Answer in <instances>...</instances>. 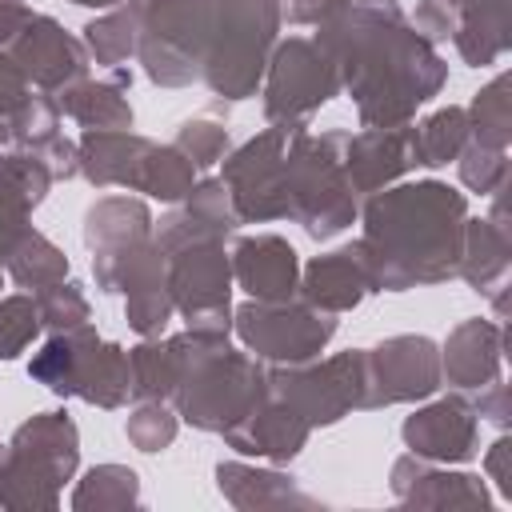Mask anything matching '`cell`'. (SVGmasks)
Here are the masks:
<instances>
[{"mask_svg": "<svg viewBox=\"0 0 512 512\" xmlns=\"http://www.w3.org/2000/svg\"><path fill=\"white\" fill-rule=\"evenodd\" d=\"M444 4H448V8H460V4H468V0H444Z\"/></svg>", "mask_w": 512, "mask_h": 512, "instance_id": "51", "label": "cell"}, {"mask_svg": "<svg viewBox=\"0 0 512 512\" xmlns=\"http://www.w3.org/2000/svg\"><path fill=\"white\" fill-rule=\"evenodd\" d=\"M440 376L456 392H476L504 376V324L472 316L460 320L440 344Z\"/></svg>", "mask_w": 512, "mask_h": 512, "instance_id": "22", "label": "cell"}, {"mask_svg": "<svg viewBox=\"0 0 512 512\" xmlns=\"http://www.w3.org/2000/svg\"><path fill=\"white\" fill-rule=\"evenodd\" d=\"M508 260H512V232L492 224L488 216L480 220H464V244H460V264H456V276L492 296L496 312L504 316V288H508Z\"/></svg>", "mask_w": 512, "mask_h": 512, "instance_id": "28", "label": "cell"}, {"mask_svg": "<svg viewBox=\"0 0 512 512\" xmlns=\"http://www.w3.org/2000/svg\"><path fill=\"white\" fill-rule=\"evenodd\" d=\"M28 16H32V8L24 0H0V48L12 44V36L28 24Z\"/></svg>", "mask_w": 512, "mask_h": 512, "instance_id": "49", "label": "cell"}, {"mask_svg": "<svg viewBox=\"0 0 512 512\" xmlns=\"http://www.w3.org/2000/svg\"><path fill=\"white\" fill-rule=\"evenodd\" d=\"M236 212H232V200H228V188L220 176H208V180H196L192 192L184 200H176V208L168 216H160V224L152 228L160 252H172L180 244H192V240H228L236 232Z\"/></svg>", "mask_w": 512, "mask_h": 512, "instance_id": "24", "label": "cell"}, {"mask_svg": "<svg viewBox=\"0 0 512 512\" xmlns=\"http://www.w3.org/2000/svg\"><path fill=\"white\" fill-rule=\"evenodd\" d=\"M280 0H216L212 36L200 80L220 100H248L264 84L272 48L280 40Z\"/></svg>", "mask_w": 512, "mask_h": 512, "instance_id": "6", "label": "cell"}, {"mask_svg": "<svg viewBox=\"0 0 512 512\" xmlns=\"http://www.w3.org/2000/svg\"><path fill=\"white\" fill-rule=\"evenodd\" d=\"M456 172H460V184L468 192L492 196L508 184V148H488V144L468 140L456 156Z\"/></svg>", "mask_w": 512, "mask_h": 512, "instance_id": "41", "label": "cell"}, {"mask_svg": "<svg viewBox=\"0 0 512 512\" xmlns=\"http://www.w3.org/2000/svg\"><path fill=\"white\" fill-rule=\"evenodd\" d=\"M232 284L248 292V300H288L300 288V252L276 236L256 232L232 244Z\"/></svg>", "mask_w": 512, "mask_h": 512, "instance_id": "21", "label": "cell"}, {"mask_svg": "<svg viewBox=\"0 0 512 512\" xmlns=\"http://www.w3.org/2000/svg\"><path fill=\"white\" fill-rule=\"evenodd\" d=\"M268 400V368L224 336L208 340L172 392V408L200 432H224Z\"/></svg>", "mask_w": 512, "mask_h": 512, "instance_id": "5", "label": "cell"}, {"mask_svg": "<svg viewBox=\"0 0 512 512\" xmlns=\"http://www.w3.org/2000/svg\"><path fill=\"white\" fill-rule=\"evenodd\" d=\"M468 112V140L488 148H508L512 140V108H508V76L496 72L464 108Z\"/></svg>", "mask_w": 512, "mask_h": 512, "instance_id": "37", "label": "cell"}, {"mask_svg": "<svg viewBox=\"0 0 512 512\" xmlns=\"http://www.w3.org/2000/svg\"><path fill=\"white\" fill-rule=\"evenodd\" d=\"M80 44H84V52H88L92 64H100V68H124L136 56V20H132L128 4H116L104 16L88 20L80 28Z\"/></svg>", "mask_w": 512, "mask_h": 512, "instance_id": "36", "label": "cell"}, {"mask_svg": "<svg viewBox=\"0 0 512 512\" xmlns=\"http://www.w3.org/2000/svg\"><path fill=\"white\" fill-rule=\"evenodd\" d=\"M0 284H4V268H0Z\"/></svg>", "mask_w": 512, "mask_h": 512, "instance_id": "52", "label": "cell"}, {"mask_svg": "<svg viewBox=\"0 0 512 512\" xmlns=\"http://www.w3.org/2000/svg\"><path fill=\"white\" fill-rule=\"evenodd\" d=\"M128 88H120L116 80H76L68 88H60L52 100L60 108V116L76 120L80 128H132V104L124 96Z\"/></svg>", "mask_w": 512, "mask_h": 512, "instance_id": "32", "label": "cell"}, {"mask_svg": "<svg viewBox=\"0 0 512 512\" xmlns=\"http://www.w3.org/2000/svg\"><path fill=\"white\" fill-rule=\"evenodd\" d=\"M72 512H120L140 504V476L128 464H92L72 488Z\"/></svg>", "mask_w": 512, "mask_h": 512, "instance_id": "35", "label": "cell"}, {"mask_svg": "<svg viewBox=\"0 0 512 512\" xmlns=\"http://www.w3.org/2000/svg\"><path fill=\"white\" fill-rule=\"evenodd\" d=\"M152 228H156V220H152L148 204L136 200V196H100L84 212V244H88V252L128 248L136 240H148Z\"/></svg>", "mask_w": 512, "mask_h": 512, "instance_id": "30", "label": "cell"}, {"mask_svg": "<svg viewBox=\"0 0 512 512\" xmlns=\"http://www.w3.org/2000/svg\"><path fill=\"white\" fill-rule=\"evenodd\" d=\"M340 164H344V176L352 184V196H372V192L396 184L412 168V136H408V124L344 132Z\"/></svg>", "mask_w": 512, "mask_h": 512, "instance_id": "20", "label": "cell"}, {"mask_svg": "<svg viewBox=\"0 0 512 512\" xmlns=\"http://www.w3.org/2000/svg\"><path fill=\"white\" fill-rule=\"evenodd\" d=\"M196 168H212L228 156V128L224 120L216 116H192L176 128V140H172Z\"/></svg>", "mask_w": 512, "mask_h": 512, "instance_id": "43", "label": "cell"}, {"mask_svg": "<svg viewBox=\"0 0 512 512\" xmlns=\"http://www.w3.org/2000/svg\"><path fill=\"white\" fill-rule=\"evenodd\" d=\"M8 56L20 64L28 84L36 92H48V96H56L60 88L84 80L88 64H92L84 44H80V36H72L56 16H44V12L28 16V24L12 36Z\"/></svg>", "mask_w": 512, "mask_h": 512, "instance_id": "15", "label": "cell"}, {"mask_svg": "<svg viewBox=\"0 0 512 512\" xmlns=\"http://www.w3.org/2000/svg\"><path fill=\"white\" fill-rule=\"evenodd\" d=\"M156 140L132 128H84L76 140V176L92 188H128L140 192V176Z\"/></svg>", "mask_w": 512, "mask_h": 512, "instance_id": "18", "label": "cell"}, {"mask_svg": "<svg viewBox=\"0 0 512 512\" xmlns=\"http://www.w3.org/2000/svg\"><path fill=\"white\" fill-rule=\"evenodd\" d=\"M412 136V168H444L468 144V112L460 104L436 108L420 124H408Z\"/></svg>", "mask_w": 512, "mask_h": 512, "instance_id": "33", "label": "cell"}, {"mask_svg": "<svg viewBox=\"0 0 512 512\" xmlns=\"http://www.w3.org/2000/svg\"><path fill=\"white\" fill-rule=\"evenodd\" d=\"M388 488L404 508H468L484 512L492 504L488 484L476 472H456L452 464H428L412 452L392 460Z\"/></svg>", "mask_w": 512, "mask_h": 512, "instance_id": "17", "label": "cell"}, {"mask_svg": "<svg viewBox=\"0 0 512 512\" xmlns=\"http://www.w3.org/2000/svg\"><path fill=\"white\" fill-rule=\"evenodd\" d=\"M484 476L496 484V492L504 500H512V440L508 436H496L484 452Z\"/></svg>", "mask_w": 512, "mask_h": 512, "instance_id": "45", "label": "cell"}, {"mask_svg": "<svg viewBox=\"0 0 512 512\" xmlns=\"http://www.w3.org/2000/svg\"><path fill=\"white\" fill-rule=\"evenodd\" d=\"M452 44L464 64L488 68L512 48L508 32V0H468L456 8V32Z\"/></svg>", "mask_w": 512, "mask_h": 512, "instance_id": "29", "label": "cell"}, {"mask_svg": "<svg viewBox=\"0 0 512 512\" xmlns=\"http://www.w3.org/2000/svg\"><path fill=\"white\" fill-rule=\"evenodd\" d=\"M260 96H264L268 124L300 128L312 112H320L332 96H340V72L316 40L288 36V40H276L272 48Z\"/></svg>", "mask_w": 512, "mask_h": 512, "instance_id": "12", "label": "cell"}, {"mask_svg": "<svg viewBox=\"0 0 512 512\" xmlns=\"http://www.w3.org/2000/svg\"><path fill=\"white\" fill-rule=\"evenodd\" d=\"M376 292L432 288L456 276L468 200L444 180L388 184L356 212Z\"/></svg>", "mask_w": 512, "mask_h": 512, "instance_id": "2", "label": "cell"}, {"mask_svg": "<svg viewBox=\"0 0 512 512\" xmlns=\"http://www.w3.org/2000/svg\"><path fill=\"white\" fill-rule=\"evenodd\" d=\"M28 376L56 396H76L96 408H124L132 400L128 348L100 340L92 324L48 332L40 352L28 360Z\"/></svg>", "mask_w": 512, "mask_h": 512, "instance_id": "7", "label": "cell"}, {"mask_svg": "<svg viewBox=\"0 0 512 512\" xmlns=\"http://www.w3.org/2000/svg\"><path fill=\"white\" fill-rule=\"evenodd\" d=\"M372 292H376V284H372V268H368V256H364L360 240H352L336 252L312 256L300 268V288H296L300 300H308L312 308L332 312V316L352 312Z\"/></svg>", "mask_w": 512, "mask_h": 512, "instance_id": "19", "label": "cell"}, {"mask_svg": "<svg viewBox=\"0 0 512 512\" xmlns=\"http://www.w3.org/2000/svg\"><path fill=\"white\" fill-rule=\"evenodd\" d=\"M268 392L308 420V428H328L364 400V348H348L328 360L312 356L300 364H272Z\"/></svg>", "mask_w": 512, "mask_h": 512, "instance_id": "10", "label": "cell"}, {"mask_svg": "<svg viewBox=\"0 0 512 512\" xmlns=\"http://www.w3.org/2000/svg\"><path fill=\"white\" fill-rule=\"evenodd\" d=\"M336 328H340V320L332 312H320L300 296H288V300H244L240 308H232L236 340L244 344V352H252L264 364L312 360L332 344Z\"/></svg>", "mask_w": 512, "mask_h": 512, "instance_id": "9", "label": "cell"}, {"mask_svg": "<svg viewBox=\"0 0 512 512\" xmlns=\"http://www.w3.org/2000/svg\"><path fill=\"white\" fill-rule=\"evenodd\" d=\"M292 128L268 124L252 140H244L236 152H228L220 164V180L228 188L232 212L240 224H268V220H288V200H284V148H288Z\"/></svg>", "mask_w": 512, "mask_h": 512, "instance_id": "13", "label": "cell"}, {"mask_svg": "<svg viewBox=\"0 0 512 512\" xmlns=\"http://www.w3.org/2000/svg\"><path fill=\"white\" fill-rule=\"evenodd\" d=\"M80 468V428L64 408L28 416L0 448V508L52 512Z\"/></svg>", "mask_w": 512, "mask_h": 512, "instance_id": "3", "label": "cell"}, {"mask_svg": "<svg viewBox=\"0 0 512 512\" xmlns=\"http://www.w3.org/2000/svg\"><path fill=\"white\" fill-rule=\"evenodd\" d=\"M196 164L176 148V144H152L148 152V164H144V176H140V192L152 196V200H164V204H176L192 192L196 184Z\"/></svg>", "mask_w": 512, "mask_h": 512, "instance_id": "38", "label": "cell"}, {"mask_svg": "<svg viewBox=\"0 0 512 512\" xmlns=\"http://www.w3.org/2000/svg\"><path fill=\"white\" fill-rule=\"evenodd\" d=\"M344 132H308L304 124L292 128L284 148V200L288 220H296L312 240H332L356 224V196L340 164Z\"/></svg>", "mask_w": 512, "mask_h": 512, "instance_id": "4", "label": "cell"}, {"mask_svg": "<svg viewBox=\"0 0 512 512\" xmlns=\"http://www.w3.org/2000/svg\"><path fill=\"white\" fill-rule=\"evenodd\" d=\"M116 292L124 296V320L136 336H164L168 320L176 316V304L168 292V260L156 236L124 264Z\"/></svg>", "mask_w": 512, "mask_h": 512, "instance_id": "23", "label": "cell"}, {"mask_svg": "<svg viewBox=\"0 0 512 512\" xmlns=\"http://www.w3.org/2000/svg\"><path fill=\"white\" fill-rule=\"evenodd\" d=\"M216 488L220 496L240 508V512H256V508H320L316 496H308L300 488V480L284 468H260V464H244V460H220L216 464Z\"/></svg>", "mask_w": 512, "mask_h": 512, "instance_id": "26", "label": "cell"}, {"mask_svg": "<svg viewBox=\"0 0 512 512\" xmlns=\"http://www.w3.org/2000/svg\"><path fill=\"white\" fill-rule=\"evenodd\" d=\"M52 184L56 176L44 164V156L0 144V248L24 224H32V212L44 204Z\"/></svg>", "mask_w": 512, "mask_h": 512, "instance_id": "27", "label": "cell"}, {"mask_svg": "<svg viewBox=\"0 0 512 512\" xmlns=\"http://www.w3.org/2000/svg\"><path fill=\"white\" fill-rule=\"evenodd\" d=\"M40 336V312L32 292L0 296V360H16Z\"/></svg>", "mask_w": 512, "mask_h": 512, "instance_id": "42", "label": "cell"}, {"mask_svg": "<svg viewBox=\"0 0 512 512\" xmlns=\"http://www.w3.org/2000/svg\"><path fill=\"white\" fill-rule=\"evenodd\" d=\"M136 20V64L156 88H188L204 72L216 0H124Z\"/></svg>", "mask_w": 512, "mask_h": 512, "instance_id": "8", "label": "cell"}, {"mask_svg": "<svg viewBox=\"0 0 512 512\" xmlns=\"http://www.w3.org/2000/svg\"><path fill=\"white\" fill-rule=\"evenodd\" d=\"M28 92H32V84H28V76L20 72V64H16L8 52H0V120H4L8 112H16Z\"/></svg>", "mask_w": 512, "mask_h": 512, "instance_id": "46", "label": "cell"}, {"mask_svg": "<svg viewBox=\"0 0 512 512\" xmlns=\"http://www.w3.org/2000/svg\"><path fill=\"white\" fill-rule=\"evenodd\" d=\"M440 376V344L420 332L388 336L364 348V400L360 408H392L436 396Z\"/></svg>", "mask_w": 512, "mask_h": 512, "instance_id": "14", "label": "cell"}, {"mask_svg": "<svg viewBox=\"0 0 512 512\" xmlns=\"http://www.w3.org/2000/svg\"><path fill=\"white\" fill-rule=\"evenodd\" d=\"M0 268L12 276V284L28 288V292H40L56 280L68 276V256L64 248H56L40 228L24 224L4 248H0Z\"/></svg>", "mask_w": 512, "mask_h": 512, "instance_id": "31", "label": "cell"}, {"mask_svg": "<svg viewBox=\"0 0 512 512\" xmlns=\"http://www.w3.org/2000/svg\"><path fill=\"white\" fill-rule=\"evenodd\" d=\"M400 436H404V448L428 464H468L476 456L480 416L468 392H452L436 400L428 396V404L400 424Z\"/></svg>", "mask_w": 512, "mask_h": 512, "instance_id": "16", "label": "cell"}, {"mask_svg": "<svg viewBox=\"0 0 512 512\" xmlns=\"http://www.w3.org/2000/svg\"><path fill=\"white\" fill-rule=\"evenodd\" d=\"M352 0H288L284 16L288 24H308V28H320L328 20H336Z\"/></svg>", "mask_w": 512, "mask_h": 512, "instance_id": "47", "label": "cell"}, {"mask_svg": "<svg viewBox=\"0 0 512 512\" xmlns=\"http://www.w3.org/2000/svg\"><path fill=\"white\" fill-rule=\"evenodd\" d=\"M176 432H180V416H176V408H168V400H140L124 420V436L140 452L172 448Z\"/></svg>", "mask_w": 512, "mask_h": 512, "instance_id": "40", "label": "cell"}, {"mask_svg": "<svg viewBox=\"0 0 512 512\" xmlns=\"http://www.w3.org/2000/svg\"><path fill=\"white\" fill-rule=\"evenodd\" d=\"M312 40L332 56L364 128L412 124L448 84V60L408 24L400 0H352Z\"/></svg>", "mask_w": 512, "mask_h": 512, "instance_id": "1", "label": "cell"}, {"mask_svg": "<svg viewBox=\"0 0 512 512\" xmlns=\"http://www.w3.org/2000/svg\"><path fill=\"white\" fill-rule=\"evenodd\" d=\"M408 24L428 40V44H444L456 32V8H448L444 0H420L416 12L408 16Z\"/></svg>", "mask_w": 512, "mask_h": 512, "instance_id": "44", "label": "cell"}, {"mask_svg": "<svg viewBox=\"0 0 512 512\" xmlns=\"http://www.w3.org/2000/svg\"><path fill=\"white\" fill-rule=\"evenodd\" d=\"M60 136H64L60 132V108L48 92H28L24 104L0 120V144L20 148V152L44 156Z\"/></svg>", "mask_w": 512, "mask_h": 512, "instance_id": "34", "label": "cell"}, {"mask_svg": "<svg viewBox=\"0 0 512 512\" xmlns=\"http://www.w3.org/2000/svg\"><path fill=\"white\" fill-rule=\"evenodd\" d=\"M72 4H80V8H116V4H124V0H72Z\"/></svg>", "mask_w": 512, "mask_h": 512, "instance_id": "50", "label": "cell"}, {"mask_svg": "<svg viewBox=\"0 0 512 512\" xmlns=\"http://www.w3.org/2000/svg\"><path fill=\"white\" fill-rule=\"evenodd\" d=\"M224 444L240 456H256V460H268V464H288L304 452L312 428L308 420H300L284 400H276L268 392L264 404H256L244 420H236L232 428L220 432Z\"/></svg>", "mask_w": 512, "mask_h": 512, "instance_id": "25", "label": "cell"}, {"mask_svg": "<svg viewBox=\"0 0 512 512\" xmlns=\"http://www.w3.org/2000/svg\"><path fill=\"white\" fill-rule=\"evenodd\" d=\"M32 300H36V312H40V328H48V332H68V328H80V324L92 320V304H88L84 288L68 276L32 292Z\"/></svg>", "mask_w": 512, "mask_h": 512, "instance_id": "39", "label": "cell"}, {"mask_svg": "<svg viewBox=\"0 0 512 512\" xmlns=\"http://www.w3.org/2000/svg\"><path fill=\"white\" fill-rule=\"evenodd\" d=\"M168 260V292L184 328L204 336H232V256L224 240H192Z\"/></svg>", "mask_w": 512, "mask_h": 512, "instance_id": "11", "label": "cell"}, {"mask_svg": "<svg viewBox=\"0 0 512 512\" xmlns=\"http://www.w3.org/2000/svg\"><path fill=\"white\" fill-rule=\"evenodd\" d=\"M472 408H476L480 420H492V424L504 428L508 424V384H504V376L492 380V384H484V388H476Z\"/></svg>", "mask_w": 512, "mask_h": 512, "instance_id": "48", "label": "cell"}]
</instances>
